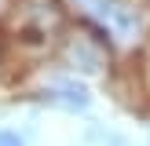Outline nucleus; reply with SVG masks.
Wrapping results in <instances>:
<instances>
[{"mask_svg":"<svg viewBox=\"0 0 150 146\" xmlns=\"http://www.w3.org/2000/svg\"><path fill=\"white\" fill-rule=\"evenodd\" d=\"M0 146H26V139L11 128H0Z\"/></svg>","mask_w":150,"mask_h":146,"instance_id":"nucleus-6","label":"nucleus"},{"mask_svg":"<svg viewBox=\"0 0 150 146\" xmlns=\"http://www.w3.org/2000/svg\"><path fill=\"white\" fill-rule=\"evenodd\" d=\"M103 29L117 36V40L132 44L143 29V15H139V4L136 0H77Z\"/></svg>","mask_w":150,"mask_h":146,"instance_id":"nucleus-2","label":"nucleus"},{"mask_svg":"<svg viewBox=\"0 0 150 146\" xmlns=\"http://www.w3.org/2000/svg\"><path fill=\"white\" fill-rule=\"evenodd\" d=\"M66 62H70L73 69H81V73H99L103 51H99V44H92L88 36H73V40L66 44Z\"/></svg>","mask_w":150,"mask_h":146,"instance_id":"nucleus-4","label":"nucleus"},{"mask_svg":"<svg viewBox=\"0 0 150 146\" xmlns=\"http://www.w3.org/2000/svg\"><path fill=\"white\" fill-rule=\"evenodd\" d=\"M88 142H103V146H128V139L117 135V131H106V128H92L88 131Z\"/></svg>","mask_w":150,"mask_h":146,"instance_id":"nucleus-5","label":"nucleus"},{"mask_svg":"<svg viewBox=\"0 0 150 146\" xmlns=\"http://www.w3.org/2000/svg\"><path fill=\"white\" fill-rule=\"evenodd\" d=\"M62 26L59 0H15L11 11V36L29 51H40L51 44V36Z\"/></svg>","mask_w":150,"mask_h":146,"instance_id":"nucleus-1","label":"nucleus"},{"mask_svg":"<svg viewBox=\"0 0 150 146\" xmlns=\"http://www.w3.org/2000/svg\"><path fill=\"white\" fill-rule=\"evenodd\" d=\"M40 102H48V106H55V110H66V113H84V110L92 106V95H88L77 80H59V84H48L40 91Z\"/></svg>","mask_w":150,"mask_h":146,"instance_id":"nucleus-3","label":"nucleus"}]
</instances>
